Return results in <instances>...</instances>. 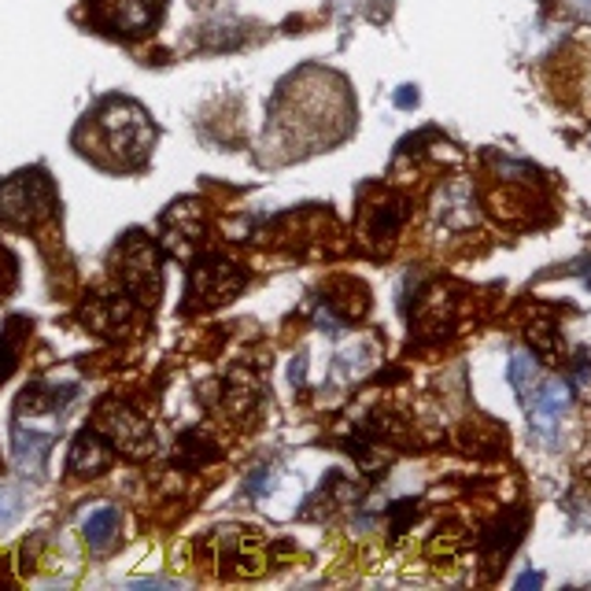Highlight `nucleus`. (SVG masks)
<instances>
[{
    "label": "nucleus",
    "instance_id": "f257e3e1",
    "mask_svg": "<svg viewBox=\"0 0 591 591\" xmlns=\"http://www.w3.org/2000/svg\"><path fill=\"white\" fill-rule=\"evenodd\" d=\"M156 130L148 115L134 100H108L104 108L93 115V137L86 152H93L104 163L115 167H137L140 159L152 152Z\"/></svg>",
    "mask_w": 591,
    "mask_h": 591
},
{
    "label": "nucleus",
    "instance_id": "f03ea898",
    "mask_svg": "<svg viewBox=\"0 0 591 591\" xmlns=\"http://www.w3.org/2000/svg\"><path fill=\"white\" fill-rule=\"evenodd\" d=\"M52 211V185L41 171L15 174L0 185V222L4 226H34Z\"/></svg>",
    "mask_w": 591,
    "mask_h": 591
},
{
    "label": "nucleus",
    "instance_id": "7ed1b4c3",
    "mask_svg": "<svg viewBox=\"0 0 591 591\" xmlns=\"http://www.w3.org/2000/svg\"><path fill=\"white\" fill-rule=\"evenodd\" d=\"M163 0H86L89 19L108 34L137 37L156 23Z\"/></svg>",
    "mask_w": 591,
    "mask_h": 591
},
{
    "label": "nucleus",
    "instance_id": "20e7f679",
    "mask_svg": "<svg viewBox=\"0 0 591 591\" xmlns=\"http://www.w3.org/2000/svg\"><path fill=\"white\" fill-rule=\"evenodd\" d=\"M521 407L529 410L532 429H540V433L551 440V436H555V429H558V421H562V410L569 407V384L540 378V384L529 392V399H525Z\"/></svg>",
    "mask_w": 591,
    "mask_h": 591
},
{
    "label": "nucleus",
    "instance_id": "39448f33",
    "mask_svg": "<svg viewBox=\"0 0 591 591\" xmlns=\"http://www.w3.org/2000/svg\"><path fill=\"white\" fill-rule=\"evenodd\" d=\"M115 529H119V510L115 506H97L82 518V532H86L89 547L93 551H104L111 540H115Z\"/></svg>",
    "mask_w": 591,
    "mask_h": 591
},
{
    "label": "nucleus",
    "instance_id": "423d86ee",
    "mask_svg": "<svg viewBox=\"0 0 591 591\" xmlns=\"http://www.w3.org/2000/svg\"><path fill=\"white\" fill-rule=\"evenodd\" d=\"M506 373H510V384H514V392H518L521 403L529 399V392L537 389L540 378H543L537 359H532L529 352H514V355H510V366H506Z\"/></svg>",
    "mask_w": 591,
    "mask_h": 591
},
{
    "label": "nucleus",
    "instance_id": "0eeeda50",
    "mask_svg": "<svg viewBox=\"0 0 591 591\" xmlns=\"http://www.w3.org/2000/svg\"><path fill=\"white\" fill-rule=\"evenodd\" d=\"M108 463V447L100 444L97 436H78V444H74V452H71V473H93V470H100V466Z\"/></svg>",
    "mask_w": 591,
    "mask_h": 591
},
{
    "label": "nucleus",
    "instance_id": "6e6552de",
    "mask_svg": "<svg viewBox=\"0 0 591 591\" xmlns=\"http://www.w3.org/2000/svg\"><path fill=\"white\" fill-rule=\"evenodd\" d=\"M403 219H407V208L403 204H389V208H373V222H370V237H392L399 226H403Z\"/></svg>",
    "mask_w": 591,
    "mask_h": 591
},
{
    "label": "nucleus",
    "instance_id": "1a4fd4ad",
    "mask_svg": "<svg viewBox=\"0 0 591 591\" xmlns=\"http://www.w3.org/2000/svg\"><path fill=\"white\" fill-rule=\"evenodd\" d=\"M19 510H23L19 495L8 492V488H0V529H4V525H12L19 518Z\"/></svg>",
    "mask_w": 591,
    "mask_h": 591
},
{
    "label": "nucleus",
    "instance_id": "9d476101",
    "mask_svg": "<svg viewBox=\"0 0 591 591\" xmlns=\"http://www.w3.org/2000/svg\"><path fill=\"white\" fill-rule=\"evenodd\" d=\"M396 104H399V108H415V104H418V93L410 89V86H403V89L396 93Z\"/></svg>",
    "mask_w": 591,
    "mask_h": 591
},
{
    "label": "nucleus",
    "instance_id": "9b49d317",
    "mask_svg": "<svg viewBox=\"0 0 591 591\" xmlns=\"http://www.w3.org/2000/svg\"><path fill=\"white\" fill-rule=\"evenodd\" d=\"M518 588H540V574H525L518 580Z\"/></svg>",
    "mask_w": 591,
    "mask_h": 591
},
{
    "label": "nucleus",
    "instance_id": "f8f14e48",
    "mask_svg": "<svg viewBox=\"0 0 591 591\" xmlns=\"http://www.w3.org/2000/svg\"><path fill=\"white\" fill-rule=\"evenodd\" d=\"M588 4H591V0H588Z\"/></svg>",
    "mask_w": 591,
    "mask_h": 591
}]
</instances>
